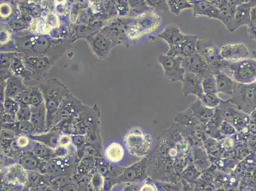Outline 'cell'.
Instances as JSON below:
<instances>
[{
    "label": "cell",
    "mask_w": 256,
    "mask_h": 191,
    "mask_svg": "<svg viewBox=\"0 0 256 191\" xmlns=\"http://www.w3.org/2000/svg\"><path fill=\"white\" fill-rule=\"evenodd\" d=\"M200 100L204 106L211 109L217 108L222 102V100L220 98L218 94H204Z\"/></svg>",
    "instance_id": "484cf974"
},
{
    "label": "cell",
    "mask_w": 256,
    "mask_h": 191,
    "mask_svg": "<svg viewBox=\"0 0 256 191\" xmlns=\"http://www.w3.org/2000/svg\"><path fill=\"white\" fill-rule=\"evenodd\" d=\"M182 64L186 72L196 74L202 79V80L207 76L214 74L210 65L198 53L190 57L182 58Z\"/></svg>",
    "instance_id": "7c38bea8"
},
{
    "label": "cell",
    "mask_w": 256,
    "mask_h": 191,
    "mask_svg": "<svg viewBox=\"0 0 256 191\" xmlns=\"http://www.w3.org/2000/svg\"><path fill=\"white\" fill-rule=\"evenodd\" d=\"M148 160L146 158L124 168L118 176V183L140 182L148 178Z\"/></svg>",
    "instance_id": "8fae6325"
},
{
    "label": "cell",
    "mask_w": 256,
    "mask_h": 191,
    "mask_svg": "<svg viewBox=\"0 0 256 191\" xmlns=\"http://www.w3.org/2000/svg\"><path fill=\"white\" fill-rule=\"evenodd\" d=\"M240 191H250V190H248V188H243Z\"/></svg>",
    "instance_id": "8d00e7d4"
},
{
    "label": "cell",
    "mask_w": 256,
    "mask_h": 191,
    "mask_svg": "<svg viewBox=\"0 0 256 191\" xmlns=\"http://www.w3.org/2000/svg\"><path fill=\"white\" fill-rule=\"evenodd\" d=\"M194 17L206 16L209 18H216L222 22V18L220 10L213 4L212 1L208 0H190Z\"/></svg>",
    "instance_id": "9a60e30c"
},
{
    "label": "cell",
    "mask_w": 256,
    "mask_h": 191,
    "mask_svg": "<svg viewBox=\"0 0 256 191\" xmlns=\"http://www.w3.org/2000/svg\"><path fill=\"white\" fill-rule=\"evenodd\" d=\"M213 4L220 10L222 23L230 32H232V24L236 6L242 1L238 0H212Z\"/></svg>",
    "instance_id": "4fadbf2b"
},
{
    "label": "cell",
    "mask_w": 256,
    "mask_h": 191,
    "mask_svg": "<svg viewBox=\"0 0 256 191\" xmlns=\"http://www.w3.org/2000/svg\"><path fill=\"white\" fill-rule=\"evenodd\" d=\"M146 3L153 10L169 11L166 0H148Z\"/></svg>",
    "instance_id": "f546056e"
},
{
    "label": "cell",
    "mask_w": 256,
    "mask_h": 191,
    "mask_svg": "<svg viewBox=\"0 0 256 191\" xmlns=\"http://www.w3.org/2000/svg\"><path fill=\"white\" fill-rule=\"evenodd\" d=\"M218 132H220L222 138L224 137L234 136V135L238 134L236 129L230 123L225 120L221 123Z\"/></svg>",
    "instance_id": "83f0119b"
},
{
    "label": "cell",
    "mask_w": 256,
    "mask_h": 191,
    "mask_svg": "<svg viewBox=\"0 0 256 191\" xmlns=\"http://www.w3.org/2000/svg\"><path fill=\"white\" fill-rule=\"evenodd\" d=\"M169 11L172 14L179 16L182 11L192 9V6L190 1L188 0H168Z\"/></svg>",
    "instance_id": "cb8c5ba5"
},
{
    "label": "cell",
    "mask_w": 256,
    "mask_h": 191,
    "mask_svg": "<svg viewBox=\"0 0 256 191\" xmlns=\"http://www.w3.org/2000/svg\"><path fill=\"white\" fill-rule=\"evenodd\" d=\"M108 191H126L125 183H118L113 186Z\"/></svg>",
    "instance_id": "e575fe53"
},
{
    "label": "cell",
    "mask_w": 256,
    "mask_h": 191,
    "mask_svg": "<svg viewBox=\"0 0 256 191\" xmlns=\"http://www.w3.org/2000/svg\"><path fill=\"white\" fill-rule=\"evenodd\" d=\"M256 6V1H242V3L236 6L232 32L242 26L249 24L251 20V10Z\"/></svg>",
    "instance_id": "2e32d148"
},
{
    "label": "cell",
    "mask_w": 256,
    "mask_h": 191,
    "mask_svg": "<svg viewBox=\"0 0 256 191\" xmlns=\"http://www.w3.org/2000/svg\"><path fill=\"white\" fill-rule=\"evenodd\" d=\"M152 150L148 157V173L153 180L180 182L182 173L193 162L192 145L186 128L174 122L162 132Z\"/></svg>",
    "instance_id": "6da1fadb"
},
{
    "label": "cell",
    "mask_w": 256,
    "mask_h": 191,
    "mask_svg": "<svg viewBox=\"0 0 256 191\" xmlns=\"http://www.w3.org/2000/svg\"><path fill=\"white\" fill-rule=\"evenodd\" d=\"M221 104L224 110V120L230 123L236 129L238 134H246V130H249L250 121L248 114L235 108L228 100H222Z\"/></svg>",
    "instance_id": "9c48e42d"
},
{
    "label": "cell",
    "mask_w": 256,
    "mask_h": 191,
    "mask_svg": "<svg viewBox=\"0 0 256 191\" xmlns=\"http://www.w3.org/2000/svg\"><path fill=\"white\" fill-rule=\"evenodd\" d=\"M202 85L204 94H218L215 74H209V76H207L206 78L202 79Z\"/></svg>",
    "instance_id": "d4e9b609"
},
{
    "label": "cell",
    "mask_w": 256,
    "mask_h": 191,
    "mask_svg": "<svg viewBox=\"0 0 256 191\" xmlns=\"http://www.w3.org/2000/svg\"><path fill=\"white\" fill-rule=\"evenodd\" d=\"M104 157L110 164L122 168L140 160L130 155L124 144L118 142H112L107 144L104 150Z\"/></svg>",
    "instance_id": "8992f818"
},
{
    "label": "cell",
    "mask_w": 256,
    "mask_h": 191,
    "mask_svg": "<svg viewBox=\"0 0 256 191\" xmlns=\"http://www.w3.org/2000/svg\"><path fill=\"white\" fill-rule=\"evenodd\" d=\"M248 26V32L250 38L256 40V16L251 12V20Z\"/></svg>",
    "instance_id": "4dcf8cb0"
},
{
    "label": "cell",
    "mask_w": 256,
    "mask_h": 191,
    "mask_svg": "<svg viewBox=\"0 0 256 191\" xmlns=\"http://www.w3.org/2000/svg\"><path fill=\"white\" fill-rule=\"evenodd\" d=\"M188 108L192 110L195 117L204 126H206L216 112V109L207 108L198 98L190 104Z\"/></svg>",
    "instance_id": "d6986e66"
},
{
    "label": "cell",
    "mask_w": 256,
    "mask_h": 191,
    "mask_svg": "<svg viewBox=\"0 0 256 191\" xmlns=\"http://www.w3.org/2000/svg\"><path fill=\"white\" fill-rule=\"evenodd\" d=\"M182 83V92L184 96L194 95L196 96L197 98L200 99L204 95L202 79L196 74L186 72L184 78Z\"/></svg>",
    "instance_id": "e0dca14e"
},
{
    "label": "cell",
    "mask_w": 256,
    "mask_h": 191,
    "mask_svg": "<svg viewBox=\"0 0 256 191\" xmlns=\"http://www.w3.org/2000/svg\"><path fill=\"white\" fill-rule=\"evenodd\" d=\"M60 191H80L75 184L73 182H69L64 184L60 188Z\"/></svg>",
    "instance_id": "d6a6232c"
},
{
    "label": "cell",
    "mask_w": 256,
    "mask_h": 191,
    "mask_svg": "<svg viewBox=\"0 0 256 191\" xmlns=\"http://www.w3.org/2000/svg\"><path fill=\"white\" fill-rule=\"evenodd\" d=\"M174 122L184 128H196L204 126L195 117L190 108L178 113L174 118Z\"/></svg>",
    "instance_id": "44dd1931"
},
{
    "label": "cell",
    "mask_w": 256,
    "mask_h": 191,
    "mask_svg": "<svg viewBox=\"0 0 256 191\" xmlns=\"http://www.w3.org/2000/svg\"><path fill=\"white\" fill-rule=\"evenodd\" d=\"M255 86L256 82L250 84L236 83L234 94L228 101L235 108L249 116L256 108Z\"/></svg>",
    "instance_id": "277c9868"
},
{
    "label": "cell",
    "mask_w": 256,
    "mask_h": 191,
    "mask_svg": "<svg viewBox=\"0 0 256 191\" xmlns=\"http://www.w3.org/2000/svg\"><path fill=\"white\" fill-rule=\"evenodd\" d=\"M218 95L224 101L229 100L234 94L236 82L228 74L223 72H218L215 74Z\"/></svg>",
    "instance_id": "ac0fdd59"
},
{
    "label": "cell",
    "mask_w": 256,
    "mask_h": 191,
    "mask_svg": "<svg viewBox=\"0 0 256 191\" xmlns=\"http://www.w3.org/2000/svg\"><path fill=\"white\" fill-rule=\"evenodd\" d=\"M182 62V58L171 56L166 54H162L158 57V64L164 70V78L172 82H182L184 78L186 71Z\"/></svg>",
    "instance_id": "ba28073f"
},
{
    "label": "cell",
    "mask_w": 256,
    "mask_h": 191,
    "mask_svg": "<svg viewBox=\"0 0 256 191\" xmlns=\"http://www.w3.org/2000/svg\"><path fill=\"white\" fill-rule=\"evenodd\" d=\"M220 71L228 74L236 83L250 84L256 80V60L248 58L235 62L224 60Z\"/></svg>",
    "instance_id": "3957f363"
},
{
    "label": "cell",
    "mask_w": 256,
    "mask_h": 191,
    "mask_svg": "<svg viewBox=\"0 0 256 191\" xmlns=\"http://www.w3.org/2000/svg\"><path fill=\"white\" fill-rule=\"evenodd\" d=\"M180 182L182 185V191H196L194 185L186 182V181L182 180V179Z\"/></svg>",
    "instance_id": "836d02e7"
},
{
    "label": "cell",
    "mask_w": 256,
    "mask_h": 191,
    "mask_svg": "<svg viewBox=\"0 0 256 191\" xmlns=\"http://www.w3.org/2000/svg\"><path fill=\"white\" fill-rule=\"evenodd\" d=\"M158 36L164 40L169 46L166 54L180 57L182 48L188 38V34L182 32L176 25L171 24L166 26Z\"/></svg>",
    "instance_id": "52a82bcc"
},
{
    "label": "cell",
    "mask_w": 256,
    "mask_h": 191,
    "mask_svg": "<svg viewBox=\"0 0 256 191\" xmlns=\"http://www.w3.org/2000/svg\"><path fill=\"white\" fill-rule=\"evenodd\" d=\"M204 146L206 153L212 157L217 158L222 155V153L224 152L220 142L211 137L207 136L204 142Z\"/></svg>",
    "instance_id": "603a6c76"
},
{
    "label": "cell",
    "mask_w": 256,
    "mask_h": 191,
    "mask_svg": "<svg viewBox=\"0 0 256 191\" xmlns=\"http://www.w3.org/2000/svg\"><path fill=\"white\" fill-rule=\"evenodd\" d=\"M220 56L223 60L235 62L250 58L248 46L244 44H230L220 48Z\"/></svg>",
    "instance_id": "5bb4252c"
},
{
    "label": "cell",
    "mask_w": 256,
    "mask_h": 191,
    "mask_svg": "<svg viewBox=\"0 0 256 191\" xmlns=\"http://www.w3.org/2000/svg\"><path fill=\"white\" fill-rule=\"evenodd\" d=\"M123 143L132 157L139 160L145 159L153 150L152 135L140 127H134L126 132Z\"/></svg>",
    "instance_id": "7a4b0ae2"
},
{
    "label": "cell",
    "mask_w": 256,
    "mask_h": 191,
    "mask_svg": "<svg viewBox=\"0 0 256 191\" xmlns=\"http://www.w3.org/2000/svg\"><path fill=\"white\" fill-rule=\"evenodd\" d=\"M202 174V172L195 166L194 163L190 162L182 173L181 179L186 182L194 185Z\"/></svg>",
    "instance_id": "7402d4cb"
},
{
    "label": "cell",
    "mask_w": 256,
    "mask_h": 191,
    "mask_svg": "<svg viewBox=\"0 0 256 191\" xmlns=\"http://www.w3.org/2000/svg\"><path fill=\"white\" fill-rule=\"evenodd\" d=\"M29 144V140L26 136H20L17 140L16 145L20 148H26Z\"/></svg>",
    "instance_id": "1f68e13d"
},
{
    "label": "cell",
    "mask_w": 256,
    "mask_h": 191,
    "mask_svg": "<svg viewBox=\"0 0 256 191\" xmlns=\"http://www.w3.org/2000/svg\"><path fill=\"white\" fill-rule=\"evenodd\" d=\"M197 51L210 65L214 74L220 71L224 60L220 56V48L210 42L199 39L197 44Z\"/></svg>",
    "instance_id": "30bf717a"
},
{
    "label": "cell",
    "mask_w": 256,
    "mask_h": 191,
    "mask_svg": "<svg viewBox=\"0 0 256 191\" xmlns=\"http://www.w3.org/2000/svg\"><path fill=\"white\" fill-rule=\"evenodd\" d=\"M214 191H229L227 190V188H216Z\"/></svg>",
    "instance_id": "d590c367"
},
{
    "label": "cell",
    "mask_w": 256,
    "mask_h": 191,
    "mask_svg": "<svg viewBox=\"0 0 256 191\" xmlns=\"http://www.w3.org/2000/svg\"><path fill=\"white\" fill-rule=\"evenodd\" d=\"M4 176L8 183L18 186L23 185L28 180L26 172L20 165H12L9 168Z\"/></svg>",
    "instance_id": "ffe728a7"
},
{
    "label": "cell",
    "mask_w": 256,
    "mask_h": 191,
    "mask_svg": "<svg viewBox=\"0 0 256 191\" xmlns=\"http://www.w3.org/2000/svg\"><path fill=\"white\" fill-rule=\"evenodd\" d=\"M138 191H158L154 180L148 177L146 180L139 182Z\"/></svg>",
    "instance_id": "f1b7e54d"
},
{
    "label": "cell",
    "mask_w": 256,
    "mask_h": 191,
    "mask_svg": "<svg viewBox=\"0 0 256 191\" xmlns=\"http://www.w3.org/2000/svg\"><path fill=\"white\" fill-rule=\"evenodd\" d=\"M154 182L158 191H182V188L181 182L178 183L155 180Z\"/></svg>",
    "instance_id": "4316f807"
},
{
    "label": "cell",
    "mask_w": 256,
    "mask_h": 191,
    "mask_svg": "<svg viewBox=\"0 0 256 191\" xmlns=\"http://www.w3.org/2000/svg\"><path fill=\"white\" fill-rule=\"evenodd\" d=\"M162 17L154 10L141 15L136 22H132L128 28V36L132 39L152 34L159 28L162 23Z\"/></svg>",
    "instance_id": "5b68a950"
}]
</instances>
